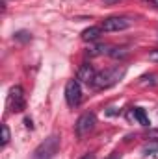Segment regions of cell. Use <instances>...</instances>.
Returning <instances> with one entry per match:
<instances>
[{
    "mask_svg": "<svg viewBox=\"0 0 158 159\" xmlns=\"http://www.w3.org/2000/svg\"><path fill=\"white\" fill-rule=\"evenodd\" d=\"M125 67H114V69H108V70H102V72H97V76L93 80V87L95 89H108L112 85H116L119 80L125 76Z\"/></svg>",
    "mask_w": 158,
    "mask_h": 159,
    "instance_id": "obj_1",
    "label": "cell"
},
{
    "mask_svg": "<svg viewBox=\"0 0 158 159\" xmlns=\"http://www.w3.org/2000/svg\"><path fill=\"white\" fill-rule=\"evenodd\" d=\"M60 150V135H50L47 137L39 146L34 150V159H52Z\"/></svg>",
    "mask_w": 158,
    "mask_h": 159,
    "instance_id": "obj_2",
    "label": "cell"
},
{
    "mask_svg": "<svg viewBox=\"0 0 158 159\" xmlns=\"http://www.w3.org/2000/svg\"><path fill=\"white\" fill-rule=\"evenodd\" d=\"M65 102L69 107H78L82 102V87L78 80H69L65 85Z\"/></svg>",
    "mask_w": 158,
    "mask_h": 159,
    "instance_id": "obj_3",
    "label": "cell"
},
{
    "mask_svg": "<svg viewBox=\"0 0 158 159\" xmlns=\"http://www.w3.org/2000/svg\"><path fill=\"white\" fill-rule=\"evenodd\" d=\"M130 24H132V20L126 17H108L102 20L101 28H102V32H121V30H126Z\"/></svg>",
    "mask_w": 158,
    "mask_h": 159,
    "instance_id": "obj_4",
    "label": "cell"
},
{
    "mask_svg": "<svg viewBox=\"0 0 158 159\" xmlns=\"http://www.w3.org/2000/svg\"><path fill=\"white\" fill-rule=\"evenodd\" d=\"M95 124H97L95 113H84V115H80L78 120H77V124H75V129H77L78 137H84V135H87L89 131H93Z\"/></svg>",
    "mask_w": 158,
    "mask_h": 159,
    "instance_id": "obj_5",
    "label": "cell"
},
{
    "mask_svg": "<svg viewBox=\"0 0 158 159\" xmlns=\"http://www.w3.org/2000/svg\"><path fill=\"white\" fill-rule=\"evenodd\" d=\"M9 106H11V109L13 111H22L24 109V91H22V87L21 85H15V87H11V91H9Z\"/></svg>",
    "mask_w": 158,
    "mask_h": 159,
    "instance_id": "obj_6",
    "label": "cell"
},
{
    "mask_svg": "<svg viewBox=\"0 0 158 159\" xmlns=\"http://www.w3.org/2000/svg\"><path fill=\"white\" fill-rule=\"evenodd\" d=\"M95 76H97V72H95L93 65H89V63H84V65L78 69V72H77V80L82 81V83H87V85L93 83Z\"/></svg>",
    "mask_w": 158,
    "mask_h": 159,
    "instance_id": "obj_7",
    "label": "cell"
},
{
    "mask_svg": "<svg viewBox=\"0 0 158 159\" xmlns=\"http://www.w3.org/2000/svg\"><path fill=\"white\" fill-rule=\"evenodd\" d=\"M130 119H134V120H138L141 126H149L151 122H149V117H147V113H145V109H141V107H132L130 109Z\"/></svg>",
    "mask_w": 158,
    "mask_h": 159,
    "instance_id": "obj_8",
    "label": "cell"
},
{
    "mask_svg": "<svg viewBox=\"0 0 158 159\" xmlns=\"http://www.w3.org/2000/svg\"><path fill=\"white\" fill-rule=\"evenodd\" d=\"M102 34V28L101 26H89L82 32V39L84 41H97Z\"/></svg>",
    "mask_w": 158,
    "mask_h": 159,
    "instance_id": "obj_9",
    "label": "cell"
},
{
    "mask_svg": "<svg viewBox=\"0 0 158 159\" xmlns=\"http://www.w3.org/2000/svg\"><path fill=\"white\" fill-rule=\"evenodd\" d=\"M108 54H110L114 59H123V57H126V56H128V50H126L125 46H116V48H112Z\"/></svg>",
    "mask_w": 158,
    "mask_h": 159,
    "instance_id": "obj_10",
    "label": "cell"
},
{
    "mask_svg": "<svg viewBox=\"0 0 158 159\" xmlns=\"http://www.w3.org/2000/svg\"><path fill=\"white\" fill-rule=\"evenodd\" d=\"M106 52H110L106 44H97V46H93V48L87 50V54H89L91 57H95V56H102V54H106Z\"/></svg>",
    "mask_w": 158,
    "mask_h": 159,
    "instance_id": "obj_11",
    "label": "cell"
},
{
    "mask_svg": "<svg viewBox=\"0 0 158 159\" xmlns=\"http://www.w3.org/2000/svg\"><path fill=\"white\" fill-rule=\"evenodd\" d=\"M141 152H143V156H153V152H158V141L151 143V144H145Z\"/></svg>",
    "mask_w": 158,
    "mask_h": 159,
    "instance_id": "obj_12",
    "label": "cell"
},
{
    "mask_svg": "<svg viewBox=\"0 0 158 159\" xmlns=\"http://www.w3.org/2000/svg\"><path fill=\"white\" fill-rule=\"evenodd\" d=\"M15 39H17V41H21V43H26V41H30V39H32V35H30L28 32L21 30V32H17V34H15Z\"/></svg>",
    "mask_w": 158,
    "mask_h": 159,
    "instance_id": "obj_13",
    "label": "cell"
},
{
    "mask_svg": "<svg viewBox=\"0 0 158 159\" xmlns=\"http://www.w3.org/2000/svg\"><path fill=\"white\" fill-rule=\"evenodd\" d=\"M7 143H9V128L4 124L2 126V146H6Z\"/></svg>",
    "mask_w": 158,
    "mask_h": 159,
    "instance_id": "obj_14",
    "label": "cell"
},
{
    "mask_svg": "<svg viewBox=\"0 0 158 159\" xmlns=\"http://www.w3.org/2000/svg\"><path fill=\"white\" fill-rule=\"evenodd\" d=\"M147 137H149V139H153V141H158V129H149Z\"/></svg>",
    "mask_w": 158,
    "mask_h": 159,
    "instance_id": "obj_15",
    "label": "cell"
},
{
    "mask_svg": "<svg viewBox=\"0 0 158 159\" xmlns=\"http://www.w3.org/2000/svg\"><path fill=\"white\" fill-rule=\"evenodd\" d=\"M106 159H123V154H121V152H112Z\"/></svg>",
    "mask_w": 158,
    "mask_h": 159,
    "instance_id": "obj_16",
    "label": "cell"
},
{
    "mask_svg": "<svg viewBox=\"0 0 158 159\" xmlns=\"http://www.w3.org/2000/svg\"><path fill=\"white\" fill-rule=\"evenodd\" d=\"M149 59H151V61H158V50H153V52L149 54Z\"/></svg>",
    "mask_w": 158,
    "mask_h": 159,
    "instance_id": "obj_17",
    "label": "cell"
},
{
    "mask_svg": "<svg viewBox=\"0 0 158 159\" xmlns=\"http://www.w3.org/2000/svg\"><path fill=\"white\" fill-rule=\"evenodd\" d=\"M24 124H26V128H30V129L34 128V126H32V120H30V119H24Z\"/></svg>",
    "mask_w": 158,
    "mask_h": 159,
    "instance_id": "obj_18",
    "label": "cell"
},
{
    "mask_svg": "<svg viewBox=\"0 0 158 159\" xmlns=\"http://www.w3.org/2000/svg\"><path fill=\"white\" fill-rule=\"evenodd\" d=\"M104 4H108V6H112V4H117L119 0H102Z\"/></svg>",
    "mask_w": 158,
    "mask_h": 159,
    "instance_id": "obj_19",
    "label": "cell"
},
{
    "mask_svg": "<svg viewBox=\"0 0 158 159\" xmlns=\"http://www.w3.org/2000/svg\"><path fill=\"white\" fill-rule=\"evenodd\" d=\"M80 159H95V154H86L84 157H80Z\"/></svg>",
    "mask_w": 158,
    "mask_h": 159,
    "instance_id": "obj_20",
    "label": "cell"
},
{
    "mask_svg": "<svg viewBox=\"0 0 158 159\" xmlns=\"http://www.w3.org/2000/svg\"><path fill=\"white\" fill-rule=\"evenodd\" d=\"M151 2V6H155V7H158V0H149Z\"/></svg>",
    "mask_w": 158,
    "mask_h": 159,
    "instance_id": "obj_21",
    "label": "cell"
}]
</instances>
